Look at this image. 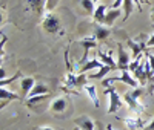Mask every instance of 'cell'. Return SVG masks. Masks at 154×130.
<instances>
[{
	"instance_id": "6da1fadb",
	"label": "cell",
	"mask_w": 154,
	"mask_h": 130,
	"mask_svg": "<svg viewBox=\"0 0 154 130\" xmlns=\"http://www.w3.org/2000/svg\"><path fill=\"white\" fill-rule=\"evenodd\" d=\"M143 94H145V87H142V86L137 87V89H131V90H128V92H125L123 103L128 104L130 110H133L136 113H142L145 110V106L139 101V98L142 97Z\"/></svg>"
},
{
	"instance_id": "7a4b0ae2",
	"label": "cell",
	"mask_w": 154,
	"mask_h": 130,
	"mask_svg": "<svg viewBox=\"0 0 154 130\" xmlns=\"http://www.w3.org/2000/svg\"><path fill=\"white\" fill-rule=\"evenodd\" d=\"M111 83H125L126 86H130L131 89L140 87V84L137 83V80L133 77V74L130 71H120L119 77H111V78H105V80H102V86H103V89L111 87Z\"/></svg>"
},
{
	"instance_id": "3957f363",
	"label": "cell",
	"mask_w": 154,
	"mask_h": 130,
	"mask_svg": "<svg viewBox=\"0 0 154 130\" xmlns=\"http://www.w3.org/2000/svg\"><path fill=\"white\" fill-rule=\"evenodd\" d=\"M103 94L109 97V106H108V113L109 115H114L116 112H117L122 104H123V98L117 94V90H116L112 86L108 87V89H103Z\"/></svg>"
},
{
	"instance_id": "277c9868",
	"label": "cell",
	"mask_w": 154,
	"mask_h": 130,
	"mask_svg": "<svg viewBox=\"0 0 154 130\" xmlns=\"http://www.w3.org/2000/svg\"><path fill=\"white\" fill-rule=\"evenodd\" d=\"M42 26H43V29L48 32V34H57V32H60V20L56 17V16H53L51 12H45L43 14V20H42Z\"/></svg>"
},
{
	"instance_id": "5b68a950",
	"label": "cell",
	"mask_w": 154,
	"mask_h": 130,
	"mask_svg": "<svg viewBox=\"0 0 154 130\" xmlns=\"http://www.w3.org/2000/svg\"><path fill=\"white\" fill-rule=\"evenodd\" d=\"M80 45H82V48H83V55H82V58H80V68H82L83 64L88 61V54H89V51L97 46V38H96L94 35L83 37L82 40H80Z\"/></svg>"
},
{
	"instance_id": "8992f818",
	"label": "cell",
	"mask_w": 154,
	"mask_h": 130,
	"mask_svg": "<svg viewBox=\"0 0 154 130\" xmlns=\"http://www.w3.org/2000/svg\"><path fill=\"white\" fill-rule=\"evenodd\" d=\"M120 121L125 123V126L130 130H143L146 127L145 121L140 116H125V118H119Z\"/></svg>"
},
{
	"instance_id": "52a82bcc",
	"label": "cell",
	"mask_w": 154,
	"mask_h": 130,
	"mask_svg": "<svg viewBox=\"0 0 154 130\" xmlns=\"http://www.w3.org/2000/svg\"><path fill=\"white\" fill-rule=\"evenodd\" d=\"M130 54H126V51L123 49V46L119 43L117 45V66L120 71H128L130 68Z\"/></svg>"
},
{
	"instance_id": "ba28073f",
	"label": "cell",
	"mask_w": 154,
	"mask_h": 130,
	"mask_svg": "<svg viewBox=\"0 0 154 130\" xmlns=\"http://www.w3.org/2000/svg\"><path fill=\"white\" fill-rule=\"evenodd\" d=\"M28 2V6L31 8L32 12L35 14L42 16L46 12V6H48V0H26Z\"/></svg>"
},
{
	"instance_id": "9c48e42d",
	"label": "cell",
	"mask_w": 154,
	"mask_h": 130,
	"mask_svg": "<svg viewBox=\"0 0 154 130\" xmlns=\"http://www.w3.org/2000/svg\"><path fill=\"white\" fill-rule=\"evenodd\" d=\"M93 29H94V37L97 38L99 42H105L106 38L109 37V28L105 25H97V23H93Z\"/></svg>"
},
{
	"instance_id": "30bf717a",
	"label": "cell",
	"mask_w": 154,
	"mask_h": 130,
	"mask_svg": "<svg viewBox=\"0 0 154 130\" xmlns=\"http://www.w3.org/2000/svg\"><path fill=\"white\" fill-rule=\"evenodd\" d=\"M106 12H108V6H106V5H102V3H99V5L96 6L94 16H93L94 23H97V25H105Z\"/></svg>"
},
{
	"instance_id": "8fae6325",
	"label": "cell",
	"mask_w": 154,
	"mask_h": 130,
	"mask_svg": "<svg viewBox=\"0 0 154 130\" xmlns=\"http://www.w3.org/2000/svg\"><path fill=\"white\" fill-rule=\"evenodd\" d=\"M75 124L79 127V130H96V121H93L86 115H82L80 118H77Z\"/></svg>"
},
{
	"instance_id": "7c38bea8",
	"label": "cell",
	"mask_w": 154,
	"mask_h": 130,
	"mask_svg": "<svg viewBox=\"0 0 154 130\" xmlns=\"http://www.w3.org/2000/svg\"><path fill=\"white\" fill-rule=\"evenodd\" d=\"M146 58V57H145ZM145 58H143V63L140 64V66L133 72V77L137 80V83L142 86V87H145L146 86V80H148V77H146V72H145Z\"/></svg>"
},
{
	"instance_id": "4fadbf2b",
	"label": "cell",
	"mask_w": 154,
	"mask_h": 130,
	"mask_svg": "<svg viewBox=\"0 0 154 130\" xmlns=\"http://www.w3.org/2000/svg\"><path fill=\"white\" fill-rule=\"evenodd\" d=\"M105 64L102 63L99 58H91V60H88L83 66L80 68V71H79V74H86V72H89V71H93V69H102Z\"/></svg>"
},
{
	"instance_id": "5bb4252c",
	"label": "cell",
	"mask_w": 154,
	"mask_h": 130,
	"mask_svg": "<svg viewBox=\"0 0 154 130\" xmlns=\"http://www.w3.org/2000/svg\"><path fill=\"white\" fill-rule=\"evenodd\" d=\"M0 98H2V109H3L5 104H9L11 101L19 100V95L14 94V92H11L8 87H2L0 89Z\"/></svg>"
},
{
	"instance_id": "9a60e30c",
	"label": "cell",
	"mask_w": 154,
	"mask_h": 130,
	"mask_svg": "<svg viewBox=\"0 0 154 130\" xmlns=\"http://www.w3.org/2000/svg\"><path fill=\"white\" fill-rule=\"evenodd\" d=\"M35 84H37V83L34 81L32 77H23V78H22V81H20V89H22V92H23V97H25V98L29 95V92L32 90V87H34Z\"/></svg>"
},
{
	"instance_id": "2e32d148",
	"label": "cell",
	"mask_w": 154,
	"mask_h": 130,
	"mask_svg": "<svg viewBox=\"0 0 154 130\" xmlns=\"http://www.w3.org/2000/svg\"><path fill=\"white\" fill-rule=\"evenodd\" d=\"M97 55H99V60L103 63L105 66H109V68H112V69H119L117 61H114L112 57H111V52H109V54H105V52H102V51L99 49V51H97Z\"/></svg>"
},
{
	"instance_id": "e0dca14e",
	"label": "cell",
	"mask_w": 154,
	"mask_h": 130,
	"mask_svg": "<svg viewBox=\"0 0 154 130\" xmlns=\"http://www.w3.org/2000/svg\"><path fill=\"white\" fill-rule=\"evenodd\" d=\"M122 12L123 11H120V9H108V12H106V19H105V26H108V28H111V26L114 25V22L117 20L120 16H122Z\"/></svg>"
},
{
	"instance_id": "ac0fdd59",
	"label": "cell",
	"mask_w": 154,
	"mask_h": 130,
	"mask_svg": "<svg viewBox=\"0 0 154 130\" xmlns=\"http://www.w3.org/2000/svg\"><path fill=\"white\" fill-rule=\"evenodd\" d=\"M40 95H49V89H48V86H45V84H35L34 87H32V90L29 92V95L26 97V100L28 98H34V97H40Z\"/></svg>"
},
{
	"instance_id": "d6986e66",
	"label": "cell",
	"mask_w": 154,
	"mask_h": 130,
	"mask_svg": "<svg viewBox=\"0 0 154 130\" xmlns=\"http://www.w3.org/2000/svg\"><path fill=\"white\" fill-rule=\"evenodd\" d=\"M51 109H53V112L56 113H62V112H65L66 110V100L65 98H56L53 101V104H51Z\"/></svg>"
},
{
	"instance_id": "ffe728a7",
	"label": "cell",
	"mask_w": 154,
	"mask_h": 130,
	"mask_svg": "<svg viewBox=\"0 0 154 130\" xmlns=\"http://www.w3.org/2000/svg\"><path fill=\"white\" fill-rule=\"evenodd\" d=\"M134 0H123V22H126L128 19H130V16L133 14V9H134Z\"/></svg>"
},
{
	"instance_id": "44dd1931",
	"label": "cell",
	"mask_w": 154,
	"mask_h": 130,
	"mask_svg": "<svg viewBox=\"0 0 154 130\" xmlns=\"http://www.w3.org/2000/svg\"><path fill=\"white\" fill-rule=\"evenodd\" d=\"M85 90L88 92L89 98H91V101H93V104H94V107H99V106H100V103H99V98H97L96 86H94V84H86V86H85Z\"/></svg>"
},
{
	"instance_id": "7402d4cb",
	"label": "cell",
	"mask_w": 154,
	"mask_h": 130,
	"mask_svg": "<svg viewBox=\"0 0 154 130\" xmlns=\"http://www.w3.org/2000/svg\"><path fill=\"white\" fill-rule=\"evenodd\" d=\"M112 71V68H109V66H103L102 69H99V72L97 74H91V75H88V78L89 80H105V75L106 74H109Z\"/></svg>"
},
{
	"instance_id": "603a6c76",
	"label": "cell",
	"mask_w": 154,
	"mask_h": 130,
	"mask_svg": "<svg viewBox=\"0 0 154 130\" xmlns=\"http://www.w3.org/2000/svg\"><path fill=\"white\" fill-rule=\"evenodd\" d=\"M80 6L88 12V14L94 16V11H96V3H94V0H80Z\"/></svg>"
},
{
	"instance_id": "cb8c5ba5",
	"label": "cell",
	"mask_w": 154,
	"mask_h": 130,
	"mask_svg": "<svg viewBox=\"0 0 154 130\" xmlns=\"http://www.w3.org/2000/svg\"><path fill=\"white\" fill-rule=\"evenodd\" d=\"M22 77V74L20 72H17L14 77H11V78H6V80H0V86H2V87H6V86H9L12 81H16L17 80V78H20Z\"/></svg>"
},
{
	"instance_id": "d4e9b609",
	"label": "cell",
	"mask_w": 154,
	"mask_h": 130,
	"mask_svg": "<svg viewBox=\"0 0 154 130\" xmlns=\"http://www.w3.org/2000/svg\"><path fill=\"white\" fill-rule=\"evenodd\" d=\"M142 63H143V58H142V55H140L137 60H134L133 63H130V68H128V71H130V72L133 74V72H134V71H136V69H137Z\"/></svg>"
},
{
	"instance_id": "484cf974",
	"label": "cell",
	"mask_w": 154,
	"mask_h": 130,
	"mask_svg": "<svg viewBox=\"0 0 154 130\" xmlns=\"http://www.w3.org/2000/svg\"><path fill=\"white\" fill-rule=\"evenodd\" d=\"M86 86V77L85 74L77 75V87H85Z\"/></svg>"
},
{
	"instance_id": "4316f807",
	"label": "cell",
	"mask_w": 154,
	"mask_h": 130,
	"mask_svg": "<svg viewBox=\"0 0 154 130\" xmlns=\"http://www.w3.org/2000/svg\"><path fill=\"white\" fill-rule=\"evenodd\" d=\"M123 6V0H114L111 3V9H120Z\"/></svg>"
},
{
	"instance_id": "83f0119b",
	"label": "cell",
	"mask_w": 154,
	"mask_h": 130,
	"mask_svg": "<svg viewBox=\"0 0 154 130\" xmlns=\"http://www.w3.org/2000/svg\"><path fill=\"white\" fill-rule=\"evenodd\" d=\"M145 55H146V58H148V61H149V66H151V69H152V72H154V55L149 54L148 51L145 52Z\"/></svg>"
},
{
	"instance_id": "f1b7e54d",
	"label": "cell",
	"mask_w": 154,
	"mask_h": 130,
	"mask_svg": "<svg viewBox=\"0 0 154 130\" xmlns=\"http://www.w3.org/2000/svg\"><path fill=\"white\" fill-rule=\"evenodd\" d=\"M146 48H154V26H152V34H151V35H149V38H148Z\"/></svg>"
},
{
	"instance_id": "f546056e",
	"label": "cell",
	"mask_w": 154,
	"mask_h": 130,
	"mask_svg": "<svg viewBox=\"0 0 154 130\" xmlns=\"http://www.w3.org/2000/svg\"><path fill=\"white\" fill-rule=\"evenodd\" d=\"M143 130H154V120H152V121H149V123L146 124V127H145Z\"/></svg>"
},
{
	"instance_id": "4dcf8cb0",
	"label": "cell",
	"mask_w": 154,
	"mask_h": 130,
	"mask_svg": "<svg viewBox=\"0 0 154 130\" xmlns=\"http://www.w3.org/2000/svg\"><path fill=\"white\" fill-rule=\"evenodd\" d=\"M0 80H6V72H5L3 68L0 69Z\"/></svg>"
},
{
	"instance_id": "1f68e13d",
	"label": "cell",
	"mask_w": 154,
	"mask_h": 130,
	"mask_svg": "<svg viewBox=\"0 0 154 130\" xmlns=\"http://www.w3.org/2000/svg\"><path fill=\"white\" fill-rule=\"evenodd\" d=\"M149 19H151V22H154V8L151 9V16H149Z\"/></svg>"
},
{
	"instance_id": "d6a6232c",
	"label": "cell",
	"mask_w": 154,
	"mask_h": 130,
	"mask_svg": "<svg viewBox=\"0 0 154 130\" xmlns=\"http://www.w3.org/2000/svg\"><path fill=\"white\" fill-rule=\"evenodd\" d=\"M40 130H54L53 127H40Z\"/></svg>"
},
{
	"instance_id": "836d02e7",
	"label": "cell",
	"mask_w": 154,
	"mask_h": 130,
	"mask_svg": "<svg viewBox=\"0 0 154 130\" xmlns=\"http://www.w3.org/2000/svg\"><path fill=\"white\" fill-rule=\"evenodd\" d=\"M106 130H114V129H112V126H111V124H108V126H106Z\"/></svg>"
},
{
	"instance_id": "e575fe53",
	"label": "cell",
	"mask_w": 154,
	"mask_h": 130,
	"mask_svg": "<svg viewBox=\"0 0 154 130\" xmlns=\"http://www.w3.org/2000/svg\"><path fill=\"white\" fill-rule=\"evenodd\" d=\"M97 127H99V130H103V126H100V124H97Z\"/></svg>"
},
{
	"instance_id": "d590c367",
	"label": "cell",
	"mask_w": 154,
	"mask_h": 130,
	"mask_svg": "<svg viewBox=\"0 0 154 130\" xmlns=\"http://www.w3.org/2000/svg\"><path fill=\"white\" fill-rule=\"evenodd\" d=\"M74 130H79V127H75V129H74Z\"/></svg>"
},
{
	"instance_id": "8d00e7d4",
	"label": "cell",
	"mask_w": 154,
	"mask_h": 130,
	"mask_svg": "<svg viewBox=\"0 0 154 130\" xmlns=\"http://www.w3.org/2000/svg\"><path fill=\"white\" fill-rule=\"evenodd\" d=\"M143 2H148V0H143Z\"/></svg>"
}]
</instances>
